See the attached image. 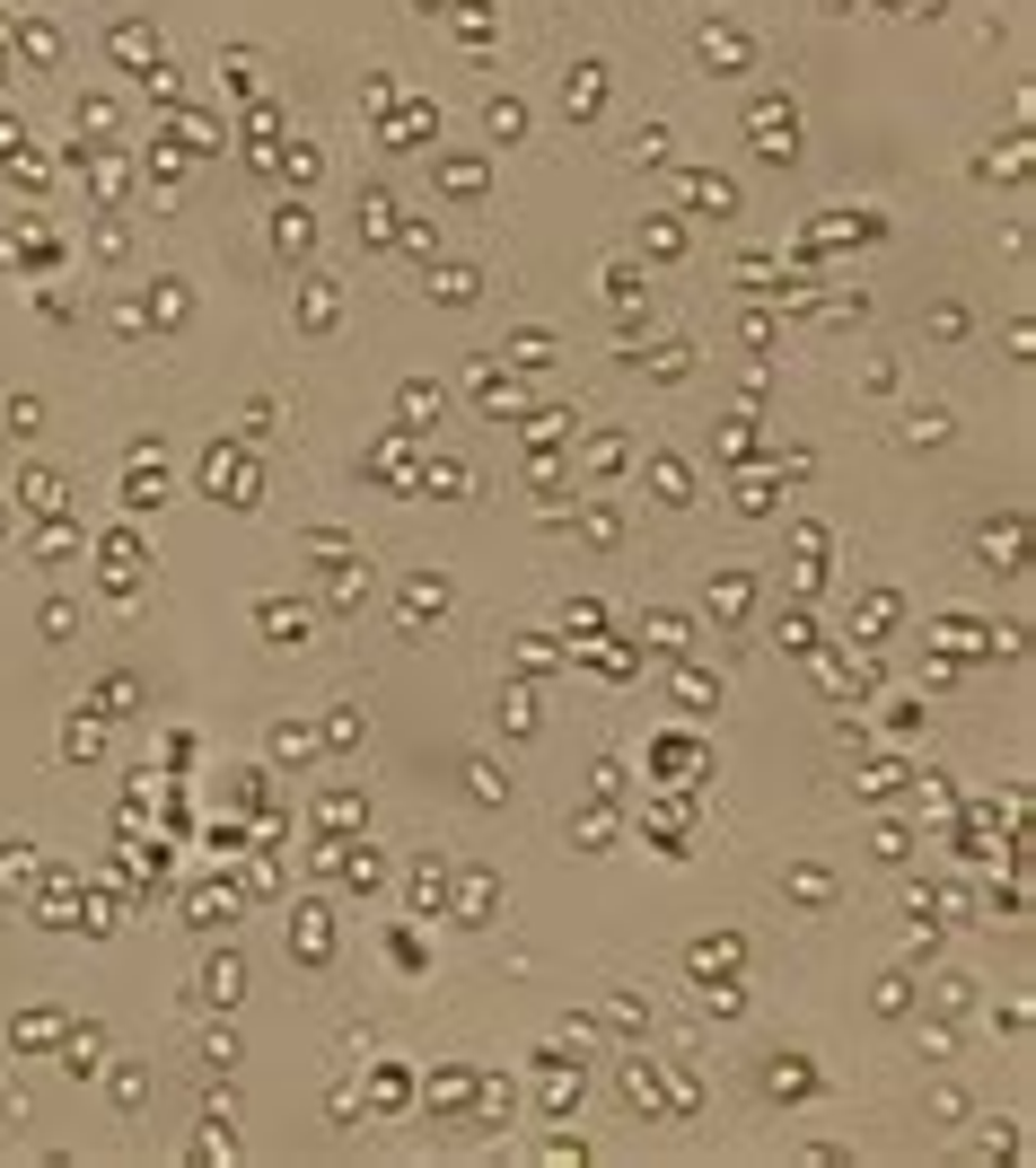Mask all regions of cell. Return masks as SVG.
I'll list each match as a JSON object with an SVG mask.
<instances>
[{
    "label": "cell",
    "mask_w": 1036,
    "mask_h": 1168,
    "mask_svg": "<svg viewBox=\"0 0 1036 1168\" xmlns=\"http://www.w3.org/2000/svg\"><path fill=\"white\" fill-rule=\"evenodd\" d=\"M800 150V114L791 106H764L755 114V159H791Z\"/></svg>",
    "instance_id": "obj_3"
},
{
    "label": "cell",
    "mask_w": 1036,
    "mask_h": 1168,
    "mask_svg": "<svg viewBox=\"0 0 1036 1168\" xmlns=\"http://www.w3.org/2000/svg\"><path fill=\"white\" fill-rule=\"evenodd\" d=\"M738 940H694V976H738Z\"/></svg>",
    "instance_id": "obj_5"
},
{
    "label": "cell",
    "mask_w": 1036,
    "mask_h": 1168,
    "mask_svg": "<svg viewBox=\"0 0 1036 1168\" xmlns=\"http://www.w3.org/2000/svg\"><path fill=\"white\" fill-rule=\"evenodd\" d=\"M413 905H422V914H439V861L413 870Z\"/></svg>",
    "instance_id": "obj_23"
},
{
    "label": "cell",
    "mask_w": 1036,
    "mask_h": 1168,
    "mask_svg": "<svg viewBox=\"0 0 1036 1168\" xmlns=\"http://www.w3.org/2000/svg\"><path fill=\"white\" fill-rule=\"evenodd\" d=\"M150 1098V1072L141 1063H114V1108H141Z\"/></svg>",
    "instance_id": "obj_8"
},
{
    "label": "cell",
    "mask_w": 1036,
    "mask_h": 1168,
    "mask_svg": "<svg viewBox=\"0 0 1036 1168\" xmlns=\"http://www.w3.org/2000/svg\"><path fill=\"white\" fill-rule=\"evenodd\" d=\"M685 203H703L711 220H730V212H738V185H730V176H685Z\"/></svg>",
    "instance_id": "obj_4"
},
{
    "label": "cell",
    "mask_w": 1036,
    "mask_h": 1168,
    "mask_svg": "<svg viewBox=\"0 0 1036 1168\" xmlns=\"http://www.w3.org/2000/svg\"><path fill=\"white\" fill-rule=\"evenodd\" d=\"M308 229H316V220H308V212H299V203H282V220H273V246H282V255H290V246H308Z\"/></svg>",
    "instance_id": "obj_9"
},
{
    "label": "cell",
    "mask_w": 1036,
    "mask_h": 1168,
    "mask_svg": "<svg viewBox=\"0 0 1036 1168\" xmlns=\"http://www.w3.org/2000/svg\"><path fill=\"white\" fill-rule=\"evenodd\" d=\"M466 791H475V800H501V791H509V773H501V764H475V783H466Z\"/></svg>",
    "instance_id": "obj_25"
},
{
    "label": "cell",
    "mask_w": 1036,
    "mask_h": 1168,
    "mask_svg": "<svg viewBox=\"0 0 1036 1168\" xmlns=\"http://www.w3.org/2000/svg\"><path fill=\"white\" fill-rule=\"evenodd\" d=\"M606 1019H615V1028H651V1002H632V993H606Z\"/></svg>",
    "instance_id": "obj_18"
},
{
    "label": "cell",
    "mask_w": 1036,
    "mask_h": 1168,
    "mask_svg": "<svg viewBox=\"0 0 1036 1168\" xmlns=\"http://www.w3.org/2000/svg\"><path fill=\"white\" fill-rule=\"evenodd\" d=\"M299 624H308V615H299V607H264V633H273V641H308V633H299Z\"/></svg>",
    "instance_id": "obj_19"
},
{
    "label": "cell",
    "mask_w": 1036,
    "mask_h": 1168,
    "mask_svg": "<svg viewBox=\"0 0 1036 1168\" xmlns=\"http://www.w3.org/2000/svg\"><path fill=\"white\" fill-rule=\"evenodd\" d=\"M755 44L738 36V27H703V62H747Z\"/></svg>",
    "instance_id": "obj_7"
},
{
    "label": "cell",
    "mask_w": 1036,
    "mask_h": 1168,
    "mask_svg": "<svg viewBox=\"0 0 1036 1168\" xmlns=\"http://www.w3.org/2000/svg\"><path fill=\"white\" fill-rule=\"evenodd\" d=\"M405 607H413V615H439V607H448V580H413Z\"/></svg>",
    "instance_id": "obj_17"
},
{
    "label": "cell",
    "mask_w": 1036,
    "mask_h": 1168,
    "mask_svg": "<svg viewBox=\"0 0 1036 1168\" xmlns=\"http://www.w3.org/2000/svg\"><path fill=\"white\" fill-rule=\"evenodd\" d=\"M106 1063V1028L97 1019H80V1028H62V1072H71V1081H88Z\"/></svg>",
    "instance_id": "obj_2"
},
{
    "label": "cell",
    "mask_w": 1036,
    "mask_h": 1168,
    "mask_svg": "<svg viewBox=\"0 0 1036 1168\" xmlns=\"http://www.w3.org/2000/svg\"><path fill=\"white\" fill-rule=\"evenodd\" d=\"M791 896H800V905H826V896H834V879H826L817 861H800V870H791Z\"/></svg>",
    "instance_id": "obj_10"
},
{
    "label": "cell",
    "mask_w": 1036,
    "mask_h": 1168,
    "mask_svg": "<svg viewBox=\"0 0 1036 1168\" xmlns=\"http://www.w3.org/2000/svg\"><path fill=\"white\" fill-rule=\"evenodd\" d=\"M237 993H246L237 949H212V958H203V1002H212V1010H237Z\"/></svg>",
    "instance_id": "obj_1"
},
{
    "label": "cell",
    "mask_w": 1036,
    "mask_h": 1168,
    "mask_svg": "<svg viewBox=\"0 0 1036 1168\" xmlns=\"http://www.w3.org/2000/svg\"><path fill=\"white\" fill-rule=\"evenodd\" d=\"M562 106H580V114L598 106V62H580V80H562Z\"/></svg>",
    "instance_id": "obj_15"
},
{
    "label": "cell",
    "mask_w": 1036,
    "mask_h": 1168,
    "mask_svg": "<svg viewBox=\"0 0 1036 1168\" xmlns=\"http://www.w3.org/2000/svg\"><path fill=\"white\" fill-rule=\"evenodd\" d=\"M396 405H405V422L422 431V422H439V386H405V396H396Z\"/></svg>",
    "instance_id": "obj_12"
},
{
    "label": "cell",
    "mask_w": 1036,
    "mask_h": 1168,
    "mask_svg": "<svg viewBox=\"0 0 1036 1168\" xmlns=\"http://www.w3.org/2000/svg\"><path fill=\"white\" fill-rule=\"evenodd\" d=\"M193 923H203V932H212V923H237V896H229V887H220V896H193Z\"/></svg>",
    "instance_id": "obj_16"
},
{
    "label": "cell",
    "mask_w": 1036,
    "mask_h": 1168,
    "mask_svg": "<svg viewBox=\"0 0 1036 1168\" xmlns=\"http://www.w3.org/2000/svg\"><path fill=\"white\" fill-rule=\"evenodd\" d=\"M641 633H651V641H659V651H685V615H651V624H641Z\"/></svg>",
    "instance_id": "obj_21"
},
{
    "label": "cell",
    "mask_w": 1036,
    "mask_h": 1168,
    "mask_svg": "<svg viewBox=\"0 0 1036 1168\" xmlns=\"http://www.w3.org/2000/svg\"><path fill=\"white\" fill-rule=\"evenodd\" d=\"M114 53H123V62H159V36H150V27H114Z\"/></svg>",
    "instance_id": "obj_11"
},
{
    "label": "cell",
    "mask_w": 1036,
    "mask_h": 1168,
    "mask_svg": "<svg viewBox=\"0 0 1036 1168\" xmlns=\"http://www.w3.org/2000/svg\"><path fill=\"white\" fill-rule=\"evenodd\" d=\"M878 1010H887V1019H904V1010H914V984L887 976V984H878Z\"/></svg>",
    "instance_id": "obj_22"
},
{
    "label": "cell",
    "mask_w": 1036,
    "mask_h": 1168,
    "mask_svg": "<svg viewBox=\"0 0 1036 1168\" xmlns=\"http://www.w3.org/2000/svg\"><path fill=\"white\" fill-rule=\"evenodd\" d=\"M509 361H528V369H545V361H554V335H536V326H528V335H509Z\"/></svg>",
    "instance_id": "obj_14"
},
{
    "label": "cell",
    "mask_w": 1036,
    "mask_h": 1168,
    "mask_svg": "<svg viewBox=\"0 0 1036 1168\" xmlns=\"http://www.w3.org/2000/svg\"><path fill=\"white\" fill-rule=\"evenodd\" d=\"M764 1089H773V1098H808L817 1072H808V1063H764Z\"/></svg>",
    "instance_id": "obj_6"
},
{
    "label": "cell",
    "mask_w": 1036,
    "mask_h": 1168,
    "mask_svg": "<svg viewBox=\"0 0 1036 1168\" xmlns=\"http://www.w3.org/2000/svg\"><path fill=\"white\" fill-rule=\"evenodd\" d=\"M458 923H492V879H466V896H458Z\"/></svg>",
    "instance_id": "obj_13"
},
{
    "label": "cell",
    "mask_w": 1036,
    "mask_h": 1168,
    "mask_svg": "<svg viewBox=\"0 0 1036 1168\" xmlns=\"http://www.w3.org/2000/svg\"><path fill=\"white\" fill-rule=\"evenodd\" d=\"M651 484H659V501H685V466H677V458H659V466H651Z\"/></svg>",
    "instance_id": "obj_24"
},
{
    "label": "cell",
    "mask_w": 1036,
    "mask_h": 1168,
    "mask_svg": "<svg viewBox=\"0 0 1036 1168\" xmlns=\"http://www.w3.org/2000/svg\"><path fill=\"white\" fill-rule=\"evenodd\" d=\"M518 133H528V114H518L509 97H492V141H518Z\"/></svg>",
    "instance_id": "obj_20"
}]
</instances>
